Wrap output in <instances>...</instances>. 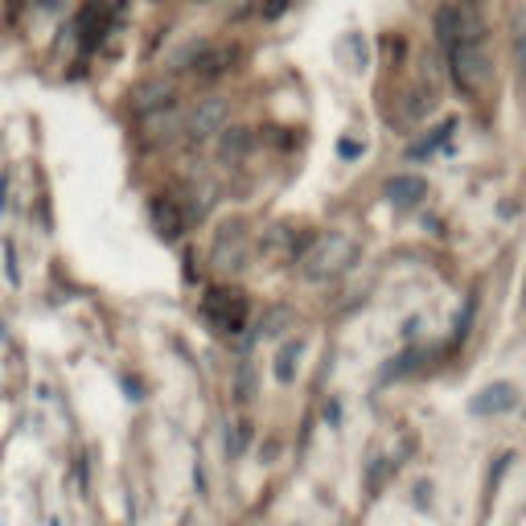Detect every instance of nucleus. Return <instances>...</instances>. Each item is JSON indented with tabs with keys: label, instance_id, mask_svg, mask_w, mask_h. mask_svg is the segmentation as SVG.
<instances>
[{
	"label": "nucleus",
	"instance_id": "3",
	"mask_svg": "<svg viewBox=\"0 0 526 526\" xmlns=\"http://www.w3.org/2000/svg\"><path fill=\"white\" fill-rule=\"evenodd\" d=\"M202 317L214 333L235 337V333H243V325L251 317V296L243 288H235V284H214L202 296Z\"/></svg>",
	"mask_w": 526,
	"mask_h": 526
},
{
	"label": "nucleus",
	"instance_id": "26",
	"mask_svg": "<svg viewBox=\"0 0 526 526\" xmlns=\"http://www.w3.org/2000/svg\"><path fill=\"white\" fill-rule=\"evenodd\" d=\"M149 4H165V0H149Z\"/></svg>",
	"mask_w": 526,
	"mask_h": 526
},
{
	"label": "nucleus",
	"instance_id": "11",
	"mask_svg": "<svg viewBox=\"0 0 526 526\" xmlns=\"http://www.w3.org/2000/svg\"><path fill=\"white\" fill-rule=\"evenodd\" d=\"M383 198H387L391 206L411 210V206H419L428 198V182H424L419 173H399V177H387V182H383Z\"/></svg>",
	"mask_w": 526,
	"mask_h": 526
},
{
	"label": "nucleus",
	"instance_id": "15",
	"mask_svg": "<svg viewBox=\"0 0 526 526\" xmlns=\"http://www.w3.org/2000/svg\"><path fill=\"white\" fill-rule=\"evenodd\" d=\"M296 354H301V342H288L284 345V354L276 358V378L279 383H292V378H296Z\"/></svg>",
	"mask_w": 526,
	"mask_h": 526
},
{
	"label": "nucleus",
	"instance_id": "23",
	"mask_svg": "<svg viewBox=\"0 0 526 526\" xmlns=\"http://www.w3.org/2000/svg\"><path fill=\"white\" fill-rule=\"evenodd\" d=\"M37 4H42V9H50V12H54V9H62L66 0H37Z\"/></svg>",
	"mask_w": 526,
	"mask_h": 526
},
{
	"label": "nucleus",
	"instance_id": "22",
	"mask_svg": "<svg viewBox=\"0 0 526 526\" xmlns=\"http://www.w3.org/2000/svg\"><path fill=\"white\" fill-rule=\"evenodd\" d=\"M103 4H108V12H111V17H119V12L128 9V0H103Z\"/></svg>",
	"mask_w": 526,
	"mask_h": 526
},
{
	"label": "nucleus",
	"instance_id": "13",
	"mask_svg": "<svg viewBox=\"0 0 526 526\" xmlns=\"http://www.w3.org/2000/svg\"><path fill=\"white\" fill-rule=\"evenodd\" d=\"M251 144H255V132L251 128H223L218 132V152H223L226 161H235V157L251 152Z\"/></svg>",
	"mask_w": 526,
	"mask_h": 526
},
{
	"label": "nucleus",
	"instance_id": "12",
	"mask_svg": "<svg viewBox=\"0 0 526 526\" xmlns=\"http://www.w3.org/2000/svg\"><path fill=\"white\" fill-rule=\"evenodd\" d=\"M173 99H177V86H173V78H157V83H149V86H140V91H136V111L152 116V111L173 108Z\"/></svg>",
	"mask_w": 526,
	"mask_h": 526
},
{
	"label": "nucleus",
	"instance_id": "14",
	"mask_svg": "<svg viewBox=\"0 0 526 526\" xmlns=\"http://www.w3.org/2000/svg\"><path fill=\"white\" fill-rule=\"evenodd\" d=\"M202 50H206V42H202V37H194V42H185L182 50H173V54H169V62H165V66H169V75H190Z\"/></svg>",
	"mask_w": 526,
	"mask_h": 526
},
{
	"label": "nucleus",
	"instance_id": "10",
	"mask_svg": "<svg viewBox=\"0 0 526 526\" xmlns=\"http://www.w3.org/2000/svg\"><path fill=\"white\" fill-rule=\"evenodd\" d=\"M518 408V387L514 383H490L485 391H477V395L469 399V411L473 416H506V411Z\"/></svg>",
	"mask_w": 526,
	"mask_h": 526
},
{
	"label": "nucleus",
	"instance_id": "17",
	"mask_svg": "<svg viewBox=\"0 0 526 526\" xmlns=\"http://www.w3.org/2000/svg\"><path fill=\"white\" fill-rule=\"evenodd\" d=\"M255 395V370H251V362L239 366V399H251Z\"/></svg>",
	"mask_w": 526,
	"mask_h": 526
},
{
	"label": "nucleus",
	"instance_id": "16",
	"mask_svg": "<svg viewBox=\"0 0 526 526\" xmlns=\"http://www.w3.org/2000/svg\"><path fill=\"white\" fill-rule=\"evenodd\" d=\"M452 128H457V119H444V124H441V128H436V132H432V136L428 140H419V144H416V149H411V157H424V152H432V149H436V144H444V140H449L452 136Z\"/></svg>",
	"mask_w": 526,
	"mask_h": 526
},
{
	"label": "nucleus",
	"instance_id": "21",
	"mask_svg": "<svg viewBox=\"0 0 526 526\" xmlns=\"http://www.w3.org/2000/svg\"><path fill=\"white\" fill-rule=\"evenodd\" d=\"M428 494H432V485H428V481H419V485H416V506H419V510H428Z\"/></svg>",
	"mask_w": 526,
	"mask_h": 526
},
{
	"label": "nucleus",
	"instance_id": "20",
	"mask_svg": "<svg viewBox=\"0 0 526 526\" xmlns=\"http://www.w3.org/2000/svg\"><path fill=\"white\" fill-rule=\"evenodd\" d=\"M514 66H518V78H522V86H526V29L514 37Z\"/></svg>",
	"mask_w": 526,
	"mask_h": 526
},
{
	"label": "nucleus",
	"instance_id": "8",
	"mask_svg": "<svg viewBox=\"0 0 526 526\" xmlns=\"http://www.w3.org/2000/svg\"><path fill=\"white\" fill-rule=\"evenodd\" d=\"M111 29H116V17L108 12V4L103 0H86L83 12H78V45L91 54V50H99L108 42Z\"/></svg>",
	"mask_w": 526,
	"mask_h": 526
},
{
	"label": "nucleus",
	"instance_id": "4",
	"mask_svg": "<svg viewBox=\"0 0 526 526\" xmlns=\"http://www.w3.org/2000/svg\"><path fill=\"white\" fill-rule=\"evenodd\" d=\"M444 62H449L452 86H457L465 99L477 95V91L490 83V75H494V70H490V58H485L481 45H457V50H444Z\"/></svg>",
	"mask_w": 526,
	"mask_h": 526
},
{
	"label": "nucleus",
	"instance_id": "5",
	"mask_svg": "<svg viewBox=\"0 0 526 526\" xmlns=\"http://www.w3.org/2000/svg\"><path fill=\"white\" fill-rule=\"evenodd\" d=\"M239 62H243V45L239 42H206V50L198 54L190 75H194L198 83H218V78L235 75Z\"/></svg>",
	"mask_w": 526,
	"mask_h": 526
},
{
	"label": "nucleus",
	"instance_id": "2",
	"mask_svg": "<svg viewBox=\"0 0 526 526\" xmlns=\"http://www.w3.org/2000/svg\"><path fill=\"white\" fill-rule=\"evenodd\" d=\"M432 33L444 50H457V45H481L485 42V21L477 17V9L461 4V0H444L432 12Z\"/></svg>",
	"mask_w": 526,
	"mask_h": 526
},
{
	"label": "nucleus",
	"instance_id": "24",
	"mask_svg": "<svg viewBox=\"0 0 526 526\" xmlns=\"http://www.w3.org/2000/svg\"><path fill=\"white\" fill-rule=\"evenodd\" d=\"M4 185H9V173H0V206H4Z\"/></svg>",
	"mask_w": 526,
	"mask_h": 526
},
{
	"label": "nucleus",
	"instance_id": "6",
	"mask_svg": "<svg viewBox=\"0 0 526 526\" xmlns=\"http://www.w3.org/2000/svg\"><path fill=\"white\" fill-rule=\"evenodd\" d=\"M226 116H231V99L226 95H210V99H198L190 119H185V136L190 140H210L226 128Z\"/></svg>",
	"mask_w": 526,
	"mask_h": 526
},
{
	"label": "nucleus",
	"instance_id": "19",
	"mask_svg": "<svg viewBox=\"0 0 526 526\" xmlns=\"http://www.w3.org/2000/svg\"><path fill=\"white\" fill-rule=\"evenodd\" d=\"M362 140H337V157H342V161H358V157H362Z\"/></svg>",
	"mask_w": 526,
	"mask_h": 526
},
{
	"label": "nucleus",
	"instance_id": "18",
	"mask_svg": "<svg viewBox=\"0 0 526 526\" xmlns=\"http://www.w3.org/2000/svg\"><path fill=\"white\" fill-rule=\"evenodd\" d=\"M288 9H292V0H268V4L259 9V17H263V21H279Z\"/></svg>",
	"mask_w": 526,
	"mask_h": 526
},
{
	"label": "nucleus",
	"instance_id": "25",
	"mask_svg": "<svg viewBox=\"0 0 526 526\" xmlns=\"http://www.w3.org/2000/svg\"><path fill=\"white\" fill-rule=\"evenodd\" d=\"M190 4H210V0H190Z\"/></svg>",
	"mask_w": 526,
	"mask_h": 526
},
{
	"label": "nucleus",
	"instance_id": "7",
	"mask_svg": "<svg viewBox=\"0 0 526 526\" xmlns=\"http://www.w3.org/2000/svg\"><path fill=\"white\" fill-rule=\"evenodd\" d=\"M149 223L161 231V239H185V231H190V210H185L182 198L152 194L149 198Z\"/></svg>",
	"mask_w": 526,
	"mask_h": 526
},
{
	"label": "nucleus",
	"instance_id": "1",
	"mask_svg": "<svg viewBox=\"0 0 526 526\" xmlns=\"http://www.w3.org/2000/svg\"><path fill=\"white\" fill-rule=\"evenodd\" d=\"M362 247H358L354 235H345V231H329V235L312 239L309 251L301 255V276L309 284H329V279L345 276V271L358 263Z\"/></svg>",
	"mask_w": 526,
	"mask_h": 526
},
{
	"label": "nucleus",
	"instance_id": "9",
	"mask_svg": "<svg viewBox=\"0 0 526 526\" xmlns=\"http://www.w3.org/2000/svg\"><path fill=\"white\" fill-rule=\"evenodd\" d=\"M210 263H214L218 271H239L243 263H247V235H243V226H239V223L223 226V231L214 235Z\"/></svg>",
	"mask_w": 526,
	"mask_h": 526
}]
</instances>
